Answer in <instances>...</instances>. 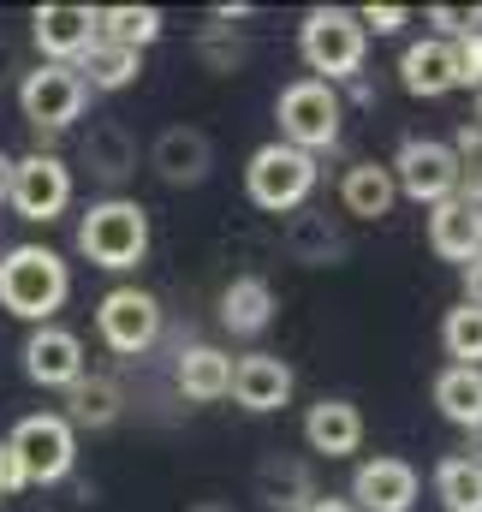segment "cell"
Segmentation results:
<instances>
[{"mask_svg": "<svg viewBox=\"0 0 482 512\" xmlns=\"http://www.w3.org/2000/svg\"><path fill=\"white\" fill-rule=\"evenodd\" d=\"M6 203L24 215V221H54V215H66V203H72V167L60 161V155H24V161H12V185H6Z\"/></svg>", "mask_w": 482, "mask_h": 512, "instance_id": "9", "label": "cell"}, {"mask_svg": "<svg viewBox=\"0 0 482 512\" xmlns=\"http://www.w3.org/2000/svg\"><path fill=\"white\" fill-rule=\"evenodd\" d=\"M363 48H369V36H363L358 12H346V6H316V12H304V24H298V54H304V66L316 72V84H346V78H358Z\"/></svg>", "mask_w": 482, "mask_h": 512, "instance_id": "2", "label": "cell"}, {"mask_svg": "<svg viewBox=\"0 0 482 512\" xmlns=\"http://www.w3.org/2000/svg\"><path fill=\"white\" fill-rule=\"evenodd\" d=\"M441 346H447V358H453V364L482 370V310H477V304L447 310V322H441Z\"/></svg>", "mask_w": 482, "mask_h": 512, "instance_id": "30", "label": "cell"}, {"mask_svg": "<svg viewBox=\"0 0 482 512\" xmlns=\"http://www.w3.org/2000/svg\"><path fill=\"white\" fill-rule=\"evenodd\" d=\"M233 399H239L244 411H256V417H268V411H280L286 399H292V370L280 364V358H268V352H250L233 364V387H227Z\"/></svg>", "mask_w": 482, "mask_h": 512, "instance_id": "17", "label": "cell"}, {"mask_svg": "<svg viewBox=\"0 0 482 512\" xmlns=\"http://www.w3.org/2000/svg\"><path fill=\"white\" fill-rule=\"evenodd\" d=\"M477 131H482V90H477Z\"/></svg>", "mask_w": 482, "mask_h": 512, "instance_id": "39", "label": "cell"}, {"mask_svg": "<svg viewBox=\"0 0 482 512\" xmlns=\"http://www.w3.org/2000/svg\"><path fill=\"white\" fill-rule=\"evenodd\" d=\"M84 102H90L84 78H78L72 66H54V60L30 66L24 84H18V108H24V120H30L36 131H66L78 114H84Z\"/></svg>", "mask_w": 482, "mask_h": 512, "instance_id": "8", "label": "cell"}, {"mask_svg": "<svg viewBox=\"0 0 482 512\" xmlns=\"http://www.w3.org/2000/svg\"><path fill=\"white\" fill-rule=\"evenodd\" d=\"M256 501L268 512H304L316 501V477H310V465L304 459H262L256 465Z\"/></svg>", "mask_w": 482, "mask_h": 512, "instance_id": "19", "label": "cell"}, {"mask_svg": "<svg viewBox=\"0 0 482 512\" xmlns=\"http://www.w3.org/2000/svg\"><path fill=\"white\" fill-rule=\"evenodd\" d=\"M405 18H411L405 6H363L358 12L363 36H369V30H375V36H393V30H405Z\"/></svg>", "mask_w": 482, "mask_h": 512, "instance_id": "33", "label": "cell"}, {"mask_svg": "<svg viewBox=\"0 0 482 512\" xmlns=\"http://www.w3.org/2000/svg\"><path fill=\"white\" fill-rule=\"evenodd\" d=\"M399 84H405L411 96H423V102H435V96L459 90L453 42H441V36H429V42H411V48L399 54Z\"/></svg>", "mask_w": 482, "mask_h": 512, "instance_id": "18", "label": "cell"}, {"mask_svg": "<svg viewBox=\"0 0 482 512\" xmlns=\"http://www.w3.org/2000/svg\"><path fill=\"white\" fill-rule=\"evenodd\" d=\"M304 441H310V453H322V459H352L363 447V417L352 399H316L310 411H304Z\"/></svg>", "mask_w": 482, "mask_h": 512, "instance_id": "15", "label": "cell"}, {"mask_svg": "<svg viewBox=\"0 0 482 512\" xmlns=\"http://www.w3.org/2000/svg\"><path fill=\"white\" fill-rule=\"evenodd\" d=\"M435 405L447 423L459 429H482V370H465V364H447L435 376Z\"/></svg>", "mask_w": 482, "mask_h": 512, "instance_id": "26", "label": "cell"}, {"mask_svg": "<svg viewBox=\"0 0 482 512\" xmlns=\"http://www.w3.org/2000/svg\"><path fill=\"white\" fill-rule=\"evenodd\" d=\"M6 185H12V155H0V197H6Z\"/></svg>", "mask_w": 482, "mask_h": 512, "instance_id": "37", "label": "cell"}, {"mask_svg": "<svg viewBox=\"0 0 482 512\" xmlns=\"http://www.w3.org/2000/svg\"><path fill=\"white\" fill-rule=\"evenodd\" d=\"M274 120H280V143L316 155V149H334L340 143V120H346V102L334 84H316V78H298L280 90L274 102Z\"/></svg>", "mask_w": 482, "mask_h": 512, "instance_id": "5", "label": "cell"}, {"mask_svg": "<svg viewBox=\"0 0 482 512\" xmlns=\"http://www.w3.org/2000/svg\"><path fill=\"white\" fill-rule=\"evenodd\" d=\"M30 36H36V48H42L54 66H72V60L96 42V6H66V0L36 6V12H30Z\"/></svg>", "mask_w": 482, "mask_h": 512, "instance_id": "11", "label": "cell"}, {"mask_svg": "<svg viewBox=\"0 0 482 512\" xmlns=\"http://www.w3.org/2000/svg\"><path fill=\"white\" fill-rule=\"evenodd\" d=\"M352 507L358 512H411L417 507V471L405 459H363L352 471Z\"/></svg>", "mask_w": 482, "mask_h": 512, "instance_id": "14", "label": "cell"}, {"mask_svg": "<svg viewBox=\"0 0 482 512\" xmlns=\"http://www.w3.org/2000/svg\"><path fill=\"white\" fill-rule=\"evenodd\" d=\"M387 173H393V191L411 197V203H429V209H435V203L459 197V155H453V143H441V137H405V143L393 149Z\"/></svg>", "mask_w": 482, "mask_h": 512, "instance_id": "6", "label": "cell"}, {"mask_svg": "<svg viewBox=\"0 0 482 512\" xmlns=\"http://www.w3.org/2000/svg\"><path fill=\"white\" fill-rule=\"evenodd\" d=\"M268 322H274V286H268L262 274H239V280L221 292V328L239 334V340H256Z\"/></svg>", "mask_w": 482, "mask_h": 512, "instance_id": "20", "label": "cell"}, {"mask_svg": "<svg viewBox=\"0 0 482 512\" xmlns=\"http://www.w3.org/2000/svg\"><path fill=\"white\" fill-rule=\"evenodd\" d=\"M465 304H477V310H482V256L465 262Z\"/></svg>", "mask_w": 482, "mask_h": 512, "instance_id": "35", "label": "cell"}, {"mask_svg": "<svg viewBox=\"0 0 482 512\" xmlns=\"http://www.w3.org/2000/svg\"><path fill=\"white\" fill-rule=\"evenodd\" d=\"M429 251L447 256V262H471L482 256V209L477 203H465V197H447V203H435L429 209Z\"/></svg>", "mask_w": 482, "mask_h": 512, "instance_id": "16", "label": "cell"}, {"mask_svg": "<svg viewBox=\"0 0 482 512\" xmlns=\"http://www.w3.org/2000/svg\"><path fill=\"white\" fill-rule=\"evenodd\" d=\"M286 251H292V262L334 268V262L346 256V239H340V227H334L322 209H292V215H286Z\"/></svg>", "mask_w": 482, "mask_h": 512, "instance_id": "21", "label": "cell"}, {"mask_svg": "<svg viewBox=\"0 0 482 512\" xmlns=\"http://www.w3.org/2000/svg\"><path fill=\"white\" fill-rule=\"evenodd\" d=\"M96 328H102L108 352L143 358V352L161 340V304H155L149 292H137V286H114V292L102 298V310H96Z\"/></svg>", "mask_w": 482, "mask_h": 512, "instance_id": "10", "label": "cell"}, {"mask_svg": "<svg viewBox=\"0 0 482 512\" xmlns=\"http://www.w3.org/2000/svg\"><path fill=\"white\" fill-rule=\"evenodd\" d=\"M477 435H482V429H477ZM477 459H482V447H477Z\"/></svg>", "mask_w": 482, "mask_h": 512, "instance_id": "40", "label": "cell"}, {"mask_svg": "<svg viewBox=\"0 0 482 512\" xmlns=\"http://www.w3.org/2000/svg\"><path fill=\"white\" fill-rule=\"evenodd\" d=\"M125 411V393L120 382H108V376H78V382L66 387V423H72V435L78 429H114Z\"/></svg>", "mask_w": 482, "mask_h": 512, "instance_id": "23", "label": "cell"}, {"mask_svg": "<svg viewBox=\"0 0 482 512\" xmlns=\"http://www.w3.org/2000/svg\"><path fill=\"white\" fill-rule=\"evenodd\" d=\"M191 512H233V507H227V501H197Z\"/></svg>", "mask_w": 482, "mask_h": 512, "instance_id": "38", "label": "cell"}, {"mask_svg": "<svg viewBox=\"0 0 482 512\" xmlns=\"http://www.w3.org/2000/svg\"><path fill=\"white\" fill-rule=\"evenodd\" d=\"M24 376L36 387H72L84 376V340H78L72 328L42 322V328L24 340Z\"/></svg>", "mask_w": 482, "mask_h": 512, "instance_id": "13", "label": "cell"}, {"mask_svg": "<svg viewBox=\"0 0 482 512\" xmlns=\"http://www.w3.org/2000/svg\"><path fill=\"white\" fill-rule=\"evenodd\" d=\"M435 495L447 512H482V459L477 453H447L435 465Z\"/></svg>", "mask_w": 482, "mask_h": 512, "instance_id": "28", "label": "cell"}, {"mask_svg": "<svg viewBox=\"0 0 482 512\" xmlns=\"http://www.w3.org/2000/svg\"><path fill=\"white\" fill-rule=\"evenodd\" d=\"M429 24H441V42H465L482 30V12H465V6H429Z\"/></svg>", "mask_w": 482, "mask_h": 512, "instance_id": "31", "label": "cell"}, {"mask_svg": "<svg viewBox=\"0 0 482 512\" xmlns=\"http://www.w3.org/2000/svg\"><path fill=\"white\" fill-rule=\"evenodd\" d=\"M72 292V268L48 245H18V251L0 256V310L18 316V322H48Z\"/></svg>", "mask_w": 482, "mask_h": 512, "instance_id": "1", "label": "cell"}, {"mask_svg": "<svg viewBox=\"0 0 482 512\" xmlns=\"http://www.w3.org/2000/svg\"><path fill=\"white\" fill-rule=\"evenodd\" d=\"M453 66H459V84L482 90V30L465 36V42H453Z\"/></svg>", "mask_w": 482, "mask_h": 512, "instance_id": "32", "label": "cell"}, {"mask_svg": "<svg viewBox=\"0 0 482 512\" xmlns=\"http://www.w3.org/2000/svg\"><path fill=\"white\" fill-rule=\"evenodd\" d=\"M96 36H102V42H120L131 54H143V48L161 36V12H155V6H102V12H96Z\"/></svg>", "mask_w": 482, "mask_h": 512, "instance_id": "29", "label": "cell"}, {"mask_svg": "<svg viewBox=\"0 0 482 512\" xmlns=\"http://www.w3.org/2000/svg\"><path fill=\"white\" fill-rule=\"evenodd\" d=\"M6 447L18 453L24 483H60V477L72 471V459H78V435H72V423H66L60 411L24 417V423L6 435Z\"/></svg>", "mask_w": 482, "mask_h": 512, "instance_id": "7", "label": "cell"}, {"mask_svg": "<svg viewBox=\"0 0 482 512\" xmlns=\"http://www.w3.org/2000/svg\"><path fill=\"white\" fill-rule=\"evenodd\" d=\"M173 382H179L185 399L215 405V399H227V387H233V358L215 352V346H185L179 364H173Z\"/></svg>", "mask_w": 482, "mask_h": 512, "instance_id": "22", "label": "cell"}, {"mask_svg": "<svg viewBox=\"0 0 482 512\" xmlns=\"http://www.w3.org/2000/svg\"><path fill=\"white\" fill-rule=\"evenodd\" d=\"M72 72L84 78V90H125V84H137V72H143V54H131L120 42H90L78 60H72Z\"/></svg>", "mask_w": 482, "mask_h": 512, "instance_id": "24", "label": "cell"}, {"mask_svg": "<svg viewBox=\"0 0 482 512\" xmlns=\"http://www.w3.org/2000/svg\"><path fill=\"white\" fill-rule=\"evenodd\" d=\"M84 161H90V173H96L102 185H120L125 173H137V143L125 137V126H114V120H102V126H90V143H84Z\"/></svg>", "mask_w": 482, "mask_h": 512, "instance_id": "27", "label": "cell"}, {"mask_svg": "<svg viewBox=\"0 0 482 512\" xmlns=\"http://www.w3.org/2000/svg\"><path fill=\"white\" fill-rule=\"evenodd\" d=\"M18 489H30V483H24V471H18V453L0 441V501H12Z\"/></svg>", "mask_w": 482, "mask_h": 512, "instance_id": "34", "label": "cell"}, {"mask_svg": "<svg viewBox=\"0 0 482 512\" xmlns=\"http://www.w3.org/2000/svg\"><path fill=\"white\" fill-rule=\"evenodd\" d=\"M393 173L381 167V161H358V167H346V179H340V203H346V215H358V221H381L387 209H393Z\"/></svg>", "mask_w": 482, "mask_h": 512, "instance_id": "25", "label": "cell"}, {"mask_svg": "<svg viewBox=\"0 0 482 512\" xmlns=\"http://www.w3.org/2000/svg\"><path fill=\"white\" fill-rule=\"evenodd\" d=\"M78 251L90 256L96 268H137L149 251V209L131 197H108L78 221Z\"/></svg>", "mask_w": 482, "mask_h": 512, "instance_id": "4", "label": "cell"}, {"mask_svg": "<svg viewBox=\"0 0 482 512\" xmlns=\"http://www.w3.org/2000/svg\"><path fill=\"white\" fill-rule=\"evenodd\" d=\"M304 512H358V507H352L346 495H316V501H310Z\"/></svg>", "mask_w": 482, "mask_h": 512, "instance_id": "36", "label": "cell"}, {"mask_svg": "<svg viewBox=\"0 0 482 512\" xmlns=\"http://www.w3.org/2000/svg\"><path fill=\"white\" fill-rule=\"evenodd\" d=\"M316 179H322L316 155H304V149H292V143H280V137L262 143V149L250 155V167H244V191H250V203L268 209V215H292V209H304L310 191H316Z\"/></svg>", "mask_w": 482, "mask_h": 512, "instance_id": "3", "label": "cell"}, {"mask_svg": "<svg viewBox=\"0 0 482 512\" xmlns=\"http://www.w3.org/2000/svg\"><path fill=\"white\" fill-rule=\"evenodd\" d=\"M149 167L161 185H203L209 167H215V143L197 126H167L149 143Z\"/></svg>", "mask_w": 482, "mask_h": 512, "instance_id": "12", "label": "cell"}]
</instances>
